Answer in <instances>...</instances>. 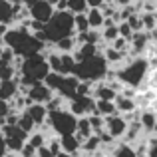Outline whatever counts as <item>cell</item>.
I'll return each mask as SVG.
<instances>
[{"instance_id":"1","label":"cell","mask_w":157,"mask_h":157,"mask_svg":"<svg viewBox=\"0 0 157 157\" xmlns=\"http://www.w3.org/2000/svg\"><path fill=\"white\" fill-rule=\"evenodd\" d=\"M147 72H149V62L143 56H135V58H125L121 66L115 70V76L123 86L129 88H139L141 82L145 80Z\"/></svg>"},{"instance_id":"2","label":"cell","mask_w":157,"mask_h":157,"mask_svg":"<svg viewBox=\"0 0 157 157\" xmlns=\"http://www.w3.org/2000/svg\"><path fill=\"white\" fill-rule=\"evenodd\" d=\"M42 34H44V40H52V42L74 36L76 34V30H74V12L72 10H56L52 14V18L44 24Z\"/></svg>"},{"instance_id":"3","label":"cell","mask_w":157,"mask_h":157,"mask_svg":"<svg viewBox=\"0 0 157 157\" xmlns=\"http://www.w3.org/2000/svg\"><path fill=\"white\" fill-rule=\"evenodd\" d=\"M109 66H107L105 58L101 54H96L92 58H86L82 62H76V68H74V76L78 78L80 82H98V80H104Z\"/></svg>"},{"instance_id":"4","label":"cell","mask_w":157,"mask_h":157,"mask_svg":"<svg viewBox=\"0 0 157 157\" xmlns=\"http://www.w3.org/2000/svg\"><path fill=\"white\" fill-rule=\"evenodd\" d=\"M50 74V64L48 58H44L40 52L28 54V58L22 62V76L28 84H36V82H44V78Z\"/></svg>"},{"instance_id":"5","label":"cell","mask_w":157,"mask_h":157,"mask_svg":"<svg viewBox=\"0 0 157 157\" xmlns=\"http://www.w3.org/2000/svg\"><path fill=\"white\" fill-rule=\"evenodd\" d=\"M48 125L52 127V131H56L58 135H70V133H76V125H78V117L72 113L70 109H54L48 111Z\"/></svg>"},{"instance_id":"6","label":"cell","mask_w":157,"mask_h":157,"mask_svg":"<svg viewBox=\"0 0 157 157\" xmlns=\"http://www.w3.org/2000/svg\"><path fill=\"white\" fill-rule=\"evenodd\" d=\"M70 107L68 109L72 111L76 117H84V115H90L96 111V98L92 96H76L70 100Z\"/></svg>"},{"instance_id":"7","label":"cell","mask_w":157,"mask_h":157,"mask_svg":"<svg viewBox=\"0 0 157 157\" xmlns=\"http://www.w3.org/2000/svg\"><path fill=\"white\" fill-rule=\"evenodd\" d=\"M127 125H129V121L125 119V115L121 113H113L109 115V117H105V131L111 135L113 139H123V135H125L127 131Z\"/></svg>"},{"instance_id":"8","label":"cell","mask_w":157,"mask_h":157,"mask_svg":"<svg viewBox=\"0 0 157 157\" xmlns=\"http://www.w3.org/2000/svg\"><path fill=\"white\" fill-rule=\"evenodd\" d=\"M28 12H30V18L32 20H38V22L46 24L48 20L52 18V14L56 12V8H54L48 0H36V2L28 8Z\"/></svg>"},{"instance_id":"9","label":"cell","mask_w":157,"mask_h":157,"mask_svg":"<svg viewBox=\"0 0 157 157\" xmlns=\"http://www.w3.org/2000/svg\"><path fill=\"white\" fill-rule=\"evenodd\" d=\"M26 98H28V101H34V104H44V105H46L48 101L54 98V92L48 88L46 84L36 82V84H32L30 92H26Z\"/></svg>"},{"instance_id":"10","label":"cell","mask_w":157,"mask_h":157,"mask_svg":"<svg viewBox=\"0 0 157 157\" xmlns=\"http://www.w3.org/2000/svg\"><path fill=\"white\" fill-rule=\"evenodd\" d=\"M86 16H88V22H90V30H101L104 28L105 16H104L100 6H90L86 10Z\"/></svg>"},{"instance_id":"11","label":"cell","mask_w":157,"mask_h":157,"mask_svg":"<svg viewBox=\"0 0 157 157\" xmlns=\"http://www.w3.org/2000/svg\"><path fill=\"white\" fill-rule=\"evenodd\" d=\"M113 101H115V107H117V113H121V115L135 113V109H137V101L133 98H125L121 94H117V98Z\"/></svg>"},{"instance_id":"12","label":"cell","mask_w":157,"mask_h":157,"mask_svg":"<svg viewBox=\"0 0 157 157\" xmlns=\"http://www.w3.org/2000/svg\"><path fill=\"white\" fill-rule=\"evenodd\" d=\"M18 82L12 78V80H0V98L6 101H10L12 98L18 96Z\"/></svg>"},{"instance_id":"13","label":"cell","mask_w":157,"mask_h":157,"mask_svg":"<svg viewBox=\"0 0 157 157\" xmlns=\"http://www.w3.org/2000/svg\"><path fill=\"white\" fill-rule=\"evenodd\" d=\"M26 113L34 119L36 125H42V123L46 121V117H48V109H46V105H44V104H28Z\"/></svg>"},{"instance_id":"14","label":"cell","mask_w":157,"mask_h":157,"mask_svg":"<svg viewBox=\"0 0 157 157\" xmlns=\"http://www.w3.org/2000/svg\"><path fill=\"white\" fill-rule=\"evenodd\" d=\"M60 145H62V151H66V153H72V155H78V151L82 149L80 139H78L74 133L62 135V137H60Z\"/></svg>"},{"instance_id":"15","label":"cell","mask_w":157,"mask_h":157,"mask_svg":"<svg viewBox=\"0 0 157 157\" xmlns=\"http://www.w3.org/2000/svg\"><path fill=\"white\" fill-rule=\"evenodd\" d=\"M94 98H96V100H111L113 101L115 98H117V92H115L107 82H100V84H96V88H94Z\"/></svg>"},{"instance_id":"16","label":"cell","mask_w":157,"mask_h":157,"mask_svg":"<svg viewBox=\"0 0 157 157\" xmlns=\"http://www.w3.org/2000/svg\"><path fill=\"white\" fill-rule=\"evenodd\" d=\"M155 121H157V115H155L153 109H145V111L139 113V123H141V127H143V133H151Z\"/></svg>"},{"instance_id":"17","label":"cell","mask_w":157,"mask_h":157,"mask_svg":"<svg viewBox=\"0 0 157 157\" xmlns=\"http://www.w3.org/2000/svg\"><path fill=\"white\" fill-rule=\"evenodd\" d=\"M96 111L104 117H109V115L117 113V107H115V101L111 100H96Z\"/></svg>"},{"instance_id":"18","label":"cell","mask_w":157,"mask_h":157,"mask_svg":"<svg viewBox=\"0 0 157 157\" xmlns=\"http://www.w3.org/2000/svg\"><path fill=\"white\" fill-rule=\"evenodd\" d=\"M14 18V4L10 0H0V24H8Z\"/></svg>"},{"instance_id":"19","label":"cell","mask_w":157,"mask_h":157,"mask_svg":"<svg viewBox=\"0 0 157 157\" xmlns=\"http://www.w3.org/2000/svg\"><path fill=\"white\" fill-rule=\"evenodd\" d=\"M111 157H137V153H135V149H133V145L131 143H119L117 141V145L113 147V151H111Z\"/></svg>"},{"instance_id":"20","label":"cell","mask_w":157,"mask_h":157,"mask_svg":"<svg viewBox=\"0 0 157 157\" xmlns=\"http://www.w3.org/2000/svg\"><path fill=\"white\" fill-rule=\"evenodd\" d=\"M74 30H76V34L90 30V22H88L86 12H78V14H74Z\"/></svg>"},{"instance_id":"21","label":"cell","mask_w":157,"mask_h":157,"mask_svg":"<svg viewBox=\"0 0 157 157\" xmlns=\"http://www.w3.org/2000/svg\"><path fill=\"white\" fill-rule=\"evenodd\" d=\"M139 16H141V22H143V30L149 32L157 28V12H139Z\"/></svg>"},{"instance_id":"22","label":"cell","mask_w":157,"mask_h":157,"mask_svg":"<svg viewBox=\"0 0 157 157\" xmlns=\"http://www.w3.org/2000/svg\"><path fill=\"white\" fill-rule=\"evenodd\" d=\"M119 36V30H117V24H109V26H104L101 28V40L105 44H111L115 38Z\"/></svg>"},{"instance_id":"23","label":"cell","mask_w":157,"mask_h":157,"mask_svg":"<svg viewBox=\"0 0 157 157\" xmlns=\"http://www.w3.org/2000/svg\"><path fill=\"white\" fill-rule=\"evenodd\" d=\"M26 141L30 143V145L34 147L36 151H38L42 145H46V143H48V141H46V135L40 133V131H32V133H28V139H26Z\"/></svg>"},{"instance_id":"24","label":"cell","mask_w":157,"mask_h":157,"mask_svg":"<svg viewBox=\"0 0 157 157\" xmlns=\"http://www.w3.org/2000/svg\"><path fill=\"white\" fill-rule=\"evenodd\" d=\"M16 123H18V127H20V129H24L26 133H32V131H34V127H36L34 119H32L30 115L26 113V111H24V113L18 117V121H16Z\"/></svg>"},{"instance_id":"25","label":"cell","mask_w":157,"mask_h":157,"mask_svg":"<svg viewBox=\"0 0 157 157\" xmlns=\"http://www.w3.org/2000/svg\"><path fill=\"white\" fill-rule=\"evenodd\" d=\"M125 22L131 26V30H133V32H141V30H143V22H141V16H139V12L131 14L129 18L125 20Z\"/></svg>"},{"instance_id":"26","label":"cell","mask_w":157,"mask_h":157,"mask_svg":"<svg viewBox=\"0 0 157 157\" xmlns=\"http://www.w3.org/2000/svg\"><path fill=\"white\" fill-rule=\"evenodd\" d=\"M117 30H119V36H121V38L131 40V36H133V30H131V26L125 22V20H121V22L117 24Z\"/></svg>"},{"instance_id":"27","label":"cell","mask_w":157,"mask_h":157,"mask_svg":"<svg viewBox=\"0 0 157 157\" xmlns=\"http://www.w3.org/2000/svg\"><path fill=\"white\" fill-rule=\"evenodd\" d=\"M14 78V66H0V80H12Z\"/></svg>"},{"instance_id":"28","label":"cell","mask_w":157,"mask_h":157,"mask_svg":"<svg viewBox=\"0 0 157 157\" xmlns=\"http://www.w3.org/2000/svg\"><path fill=\"white\" fill-rule=\"evenodd\" d=\"M20 155H22V157H36V149L26 141V143H24V147L20 149Z\"/></svg>"},{"instance_id":"29","label":"cell","mask_w":157,"mask_h":157,"mask_svg":"<svg viewBox=\"0 0 157 157\" xmlns=\"http://www.w3.org/2000/svg\"><path fill=\"white\" fill-rule=\"evenodd\" d=\"M36 157H56V155H54V151L48 147V143H46V145H42L38 151H36Z\"/></svg>"},{"instance_id":"30","label":"cell","mask_w":157,"mask_h":157,"mask_svg":"<svg viewBox=\"0 0 157 157\" xmlns=\"http://www.w3.org/2000/svg\"><path fill=\"white\" fill-rule=\"evenodd\" d=\"M10 111H12L10 104H8L6 100H2V98H0V117H6V115L10 113Z\"/></svg>"},{"instance_id":"31","label":"cell","mask_w":157,"mask_h":157,"mask_svg":"<svg viewBox=\"0 0 157 157\" xmlns=\"http://www.w3.org/2000/svg\"><path fill=\"white\" fill-rule=\"evenodd\" d=\"M147 157H157V137L149 139V151H147Z\"/></svg>"},{"instance_id":"32","label":"cell","mask_w":157,"mask_h":157,"mask_svg":"<svg viewBox=\"0 0 157 157\" xmlns=\"http://www.w3.org/2000/svg\"><path fill=\"white\" fill-rule=\"evenodd\" d=\"M86 2H88V6H101L104 0H86Z\"/></svg>"},{"instance_id":"33","label":"cell","mask_w":157,"mask_h":157,"mask_svg":"<svg viewBox=\"0 0 157 157\" xmlns=\"http://www.w3.org/2000/svg\"><path fill=\"white\" fill-rule=\"evenodd\" d=\"M56 157H76V155H72V153H66V151H60Z\"/></svg>"},{"instance_id":"34","label":"cell","mask_w":157,"mask_h":157,"mask_svg":"<svg viewBox=\"0 0 157 157\" xmlns=\"http://www.w3.org/2000/svg\"><path fill=\"white\" fill-rule=\"evenodd\" d=\"M6 157H18V155H16V153H12V151H8V153H6Z\"/></svg>"},{"instance_id":"35","label":"cell","mask_w":157,"mask_h":157,"mask_svg":"<svg viewBox=\"0 0 157 157\" xmlns=\"http://www.w3.org/2000/svg\"><path fill=\"white\" fill-rule=\"evenodd\" d=\"M153 135H157V121H155V125H153V131H151Z\"/></svg>"},{"instance_id":"36","label":"cell","mask_w":157,"mask_h":157,"mask_svg":"<svg viewBox=\"0 0 157 157\" xmlns=\"http://www.w3.org/2000/svg\"><path fill=\"white\" fill-rule=\"evenodd\" d=\"M131 2H135V4H143L145 0H131Z\"/></svg>"},{"instance_id":"37","label":"cell","mask_w":157,"mask_h":157,"mask_svg":"<svg viewBox=\"0 0 157 157\" xmlns=\"http://www.w3.org/2000/svg\"><path fill=\"white\" fill-rule=\"evenodd\" d=\"M86 157H98V155H86Z\"/></svg>"}]
</instances>
